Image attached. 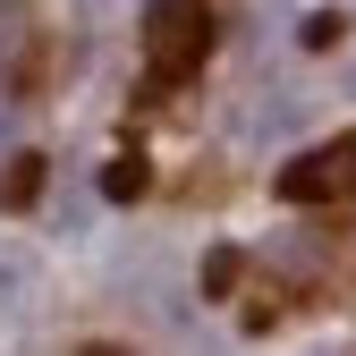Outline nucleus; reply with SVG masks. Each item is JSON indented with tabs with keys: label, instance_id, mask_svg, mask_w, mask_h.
<instances>
[{
	"label": "nucleus",
	"instance_id": "obj_2",
	"mask_svg": "<svg viewBox=\"0 0 356 356\" xmlns=\"http://www.w3.org/2000/svg\"><path fill=\"white\" fill-rule=\"evenodd\" d=\"M280 195L289 204H339V195H356V136H331L314 153H297L280 170Z\"/></svg>",
	"mask_w": 356,
	"mask_h": 356
},
{
	"label": "nucleus",
	"instance_id": "obj_3",
	"mask_svg": "<svg viewBox=\"0 0 356 356\" xmlns=\"http://www.w3.org/2000/svg\"><path fill=\"white\" fill-rule=\"evenodd\" d=\"M102 187H111V195H145V153H119V161L102 170Z\"/></svg>",
	"mask_w": 356,
	"mask_h": 356
},
{
	"label": "nucleus",
	"instance_id": "obj_4",
	"mask_svg": "<svg viewBox=\"0 0 356 356\" xmlns=\"http://www.w3.org/2000/svg\"><path fill=\"white\" fill-rule=\"evenodd\" d=\"M34 187H42V161H34V153H17V161H9V204H26Z\"/></svg>",
	"mask_w": 356,
	"mask_h": 356
},
{
	"label": "nucleus",
	"instance_id": "obj_5",
	"mask_svg": "<svg viewBox=\"0 0 356 356\" xmlns=\"http://www.w3.org/2000/svg\"><path fill=\"white\" fill-rule=\"evenodd\" d=\"M94 356H111V348H94Z\"/></svg>",
	"mask_w": 356,
	"mask_h": 356
},
{
	"label": "nucleus",
	"instance_id": "obj_1",
	"mask_svg": "<svg viewBox=\"0 0 356 356\" xmlns=\"http://www.w3.org/2000/svg\"><path fill=\"white\" fill-rule=\"evenodd\" d=\"M204 51H212V0H153L145 9V68L161 85L195 76Z\"/></svg>",
	"mask_w": 356,
	"mask_h": 356
}]
</instances>
